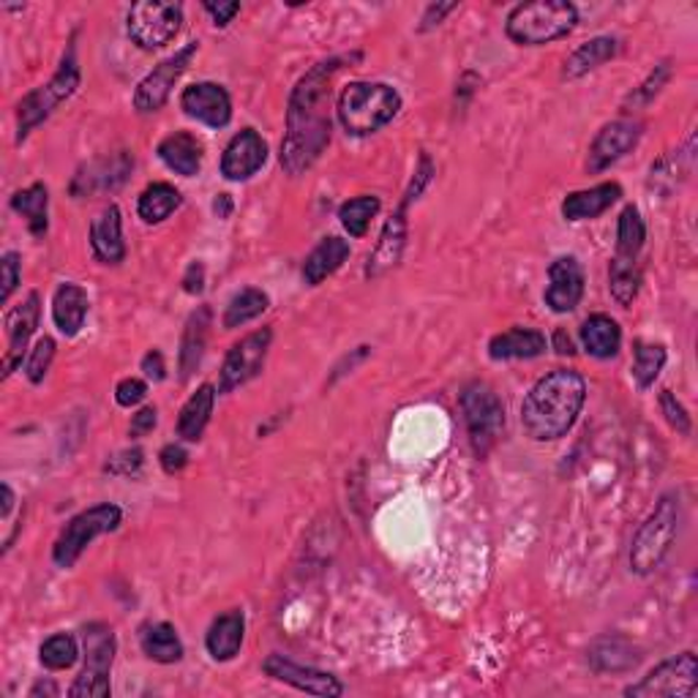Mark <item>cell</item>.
<instances>
[{
	"label": "cell",
	"instance_id": "obj_59",
	"mask_svg": "<svg viewBox=\"0 0 698 698\" xmlns=\"http://www.w3.org/2000/svg\"><path fill=\"white\" fill-rule=\"evenodd\" d=\"M42 694H47V696H58V688H55V685H44V683H38L36 688L31 690V698H36V696H42Z\"/></svg>",
	"mask_w": 698,
	"mask_h": 698
},
{
	"label": "cell",
	"instance_id": "obj_39",
	"mask_svg": "<svg viewBox=\"0 0 698 698\" xmlns=\"http://www.w3.org/2000/svg\"><path fill=\"white\" fill-rule=\"evenodd\" d=\"M644 240H646L644 219H641L636 205H628V208L619 214V221H617V256H622V260H636L639 251L644 249Z\"/></svg>",
	"mask_w": 698,
	"mask_h": 698
},
{
	"label": "cell",
	"instance_id": "obj_33",
	"mask_svg": "<svg viewBox=\"0 0 698 698\" xmlns=\"http://www.w3.org/2000/svg\"><path fill=\"white\" fill-rule=\"evenodd\" d=\"M11 208L27 221V230L36 238H44L49 230V192L44 183H31L11 197Z\"/></svg>",
	"mask_w": 698,
	"mask_h": 698
},
{
	"label": "cell",
	"instance_id": "obj_23",
	"mask_svg": "<svg viewBox=\"0 0 698 698\" xmlns=\"http://www.w3.org/2000/svg\"><path fill=\"white\" fill-rule=\"evenodd\" d=\"M243 636H245L243 611H240V608L225 611L221 617H216L214 622H210L208 636H205L208 655L214 657L216 663L232 661V657L240 652V646H243Z\"/></svg>",
	"mask_w": 698,
	"mask_h": 698
},
{
	"label": "cell",
	"instance_id": "obj_50",
	"mask_svg": "<svg viewBox=\"0 0 698 698\" xmlns=\"http://www.w3.org/2000/svg\"><path fill=\"white\" fill-rule=\"evenodd\" d=\"M139 467H142V450H123V454H117L115 459H110L107 465V472L113 474H134L139 472Z\"/></svg>",
	"mask_w": 698,
	"mask_h": 698
},
{
	"label": "cell",
	"instance_id": "obj_16",
	"mask_svg": "<svg viewBox=\"0 0 698 698\" xmlns=\"http://www.w3.org/2000/svg\"><path fill=\"white\" fill-rule=\"evenodd\" d=\"M641 134H644V126L639 121H630V117L606 123L590 145V172H603L617 164L619 159H625L639 145Z\"/></svg>",
	"mask_w": 698,
	"mask_h": 698
},
{
	"label": "cell",
	"instance_id": "obj_36",
	"mask_svg": "<svg viewBox=\"0 0 698 698\" xmlns=\"http://www.w3.org/2000/svg\"><path fill=\"white\" fill-rule=\"evenodd\" d=\"M608 289H611V298L617 300L622 309H630L641 289V271L636 265V260H622V256H614L611 265H608Z\"/></svg>",
	"mask_w": 698,
	"mask_h": 698
},
{
	"label": "cell",
	"instance_id": "obj_28",
	"mask_svg": "<svg viewBox=\"0 0 698 698\" xmlns=\"http://www.w3.org/2000/svg\"><path fill=\"white\" fill-rule=\"evenodd\" d=\"M350 254H352V249H350L347 240L336 238V234H331V238H322L320 243L314 245V251L306 256L304 282L309 284V287H317V284L325 282L328 276H333V273H336L339 267H342L344 262L350 260Z\"/></svg>",
	"mask_w": 698,
	"mask_h": 698
},
{
	"label": "cell",
	"instance_id": "obj_43",
	"mask_svg": "<svg viewBox=\"0 0 698 698\" xmlns=\"http://www.w3.org/2000/svg\"><path fill=\"white\" fill-rule=\"evenodd\" d=\"M694 153V139L688 142V148H685V153L679 150V153H672V156H663L657 164H652L650 170V188H657V192L668 194L674 186H677V175H688V170H679V161L685 159V156Z\"/></svg>",
	"mask_w": 698,
	"mask_h": 698
},
{
	"label": "cell",
	"instance_id": "obj_25",
	"mask_svg": "<svg viewBox=\"0 0 698 698\" xmlns=\"http://www.w3.org/2000/svg\"><path fill=\"white\" fill-rule=\"evenodd\" d=\"M622 197V186L619 183H600V186L584 188V192H573L562 199V216L568 221H590L606 214L617 199Z\"/></svg>",
	"mask_w": 698,
	"mask_h": 698
},
{
	"label": "cell",
	"instance_id": "obj_56",
	"mask_svg": "<svg viewBox=\"0 0 698 698\" xmlns=\"http://www.w3.org/2000/svg\"><path fill=\"white\" fill-rule=\"evenodd\" d=\"M551 344H554V350L560 352V355H576V347H573V339L568 336L565 328H557L554 336H551Z\"/></svg>",
	"mask_w": 698,
	"mask_h": 698
},
{
	"label": "cell",
	"instance_id": "obj_53",
	"mask_svg": "<svg viewBox=\"0 0 698 698\" xmlns=\"http://www.w3.org/2000/svg\"><path fill=\"white\" fill-rule=\"evenodd\" d=\"M183 289L188 295H199L205 289V265L203 262H192L183 273Z\"/></svg>",
	"mask_w": 698,
	"mask_h": 698
},
{
	"label": "cell",
	"instance_id": "obj_26",
	"mask_svg": "<svg viewBox=\"0 0 698 698\" xmlns=\"http://www.w3.org/2000/svg\"><path fill=\"white\" fill-rule=\"evenodd\" d=\"M159 159L175 175L194 178L203 170V142L188 131H175L159 142Z\"/></svg>",
	"mask_w": 698,
	"mask_h": 698
},
{
	"label": "cell",
	"instance_id": "obj_21",
	"mask_svg": "<svg viewBox=\"0 0 698 698\" xmlns=\"http://www.w3.org/2000/svg\"><path fill=\"white\" fill-rule=\"evenodd\" d=\"M91 249L102 265H121L126 260L123 219L117 205H107L91 225Z\"/></svg>",
	"mask_w": 698,
	"mask_h": 698
},
{
	"label": "cell",
	"instance_id": "obj_2",
	"mask_svg": "<svg viewBox=\"0 0 698 698\" xmlns=\"http://www.w3.org/2000/svg\"><path fill=\"white\" fill-rule=\"evenodd\" d=\"M586 382L579 371L557 368L533 385L522 404V426L538 443L562 439L584 410Z\"/></svg>",
	"mask_w": 698,
	"mask_h": 698
},
{
	"label": "cell",
	"instance_id": "obj_31",
	"mask_svg": "<svg viewBox=\"0 0 698 698\" xmlns=\"http://www.w3.org/2000/svg\"><path fill=\"white\" fill-rule=\"evenodd\" d=\"M139 646L145 655L156 663H181L183 661V641L170 622H150L139 630Z\"/></svg>",
	"mask_w": 698,
	"mask_h": 698
},
{
	"label": "cell",
	"instance_id": "obj_46",
	"mask_svg": "<svg viewBox=\"0 0 698 698\" xmlns=\"http://www.w3.org/2000/svg\"><path fill=\"white\" fill-rule=\"evenodd\" d=\"M661 412L666 415L668 426H672L674 432L685 434V437H688L690 428H694L690 426V415H688V410L683 407V401H679L677 396L672 393V390H663L661 393Z\"/></svg>",
	"mask_w": 698,
	"mask_h": 698
},
{
	"label": "cell",
	"instance_id": "obj_55",
	"mask_svg": "<svg viewBox=\"0 0 698 698\" xmlns=\"http://www.w3.org/2000/svg\"><path fill=\"white\" fill-rule=\"evenodd\" d=\"M456 9V3H439V5H428L426 14H423V31H428V27L439 25V22L445 20V14H450V11Z\"/></svg>",
	"mask_w": 698,
	"mask_h": 698
},
{
	"label": "cell",
	"instance_id": "obj_51",
	"mask_svg": "<svg viewBox=\"0 0 698 698\" xmlns=\"http://www.w3.org/2000/svg\"><path fill=\"white\" fill-rule=\"evenodd\" d=\"M156 423H159V415H156V407H145V410H139L137 415L131 417V437H145V434H150L156 428Z\"/></svg>",
	"mask_w": 698,
	"mask_h": 698
},
{
	"label": "cell",
	"instance_id": "obj_29",
	"mask_svg": "<svg viewBox=\"0 0 698 698\" xmlns=\"http://www.w3.org/2000/svg\"><path fill=\"white\" fill-rule=\"evenodd\" d=\"M216 393H219V390L210 382H205L199 385L197 393L188 396L181 415H178V437L186 439V443H197V439L203 437L205 428H208L210 423V415H214Z\"/></svg>",
	"mask_w": 698,
	"mask_h": 698
},
{
	"label": "cell",
	"instance_id": "obj_54",
	"mask_svg": "<svg viewBox=\"0 0 698 698\" xmlns=\"http://www.w3.org/2000/svg\"><path fill=\"white\" fill-rule=\"evenodd\" d=\"M205 11H208L210 16H214V22L219 27H227L230 22L234 20V14L240 11V3H205Z\"/></svg>",
	"mask_w": 698,
	"mask_h": 698
},
{
	"label": "cell",
	"instance_id": "obj_24",
	"mask_svg": "<svg viewBox=\"0 0 698 698\" xmlns=\"http://www.w3.org/2000/svg\"><path fill=\"white\" fill-rule=\"evenodd\" d=\"M91 298L85 289L75 282H64L53 295V320L64 336H77L85 325Z\"/></svg>",
	"mask_w": 698,
	"mask_h": 698
},
{
	"label": "cell",
	"instance_id": "obj_57",
	"mask_svg": "<svg viewBox=\"0 0 698 698\" xmlns=\"http://www.w3.org/2000/svg\"><path fill=\"white\" fill-rule=\"evenodd\" d=\"M11 507H14V491L9 483H3V518H9Z\"/></svg>",
	"mask_w": 698,
	"mask_h": 698
},
{
	"label": "cell",
	"instance_id": "obj_30",
	"mask_svg": "<svg viewBox=\"0 0 698 698\" xmlns=\"http://www.w3.org/2000/svg\"><path fill=\"white\" fill-rule=\"evenodd\" d=\"M619 53V38L614 36H597L584 42L582 47L573 49L571 58L565 60V69H562V77L565 80H579V77L590 75V71L600 69L603 64H608L611 58H617Z\"/></svg>",
	"mask_w": 698,
	"mask_h": 698
},
{
	"label": "cell",
	"instance_id": "obj_52",
	"mask_svg": "<svg viewBox=\"0 0 698 698\" xmlns=\"http://www.w3.org/2000/svg\"><path fill=\"white\" fill-rule=\"evenodd\" d=\"M142 371H145V377L153 379V382H161V379L167 377L164 355H161L159 350H150L148 355L142 357Z\"/></svg>",
	"mask_w": 698,
	"mask_h": 698
},
{
	"label": "cell",
	"instance_id": "obj_32",
	"mask_svg": "<svg viewBox=\"0 0 698 698\" xmlns=\"http://www.w3.org/2000/svg\"><path fill=\"white\" fill-rule=\"evenodd\" d=\"M582 344L592 357L606 361V357H614L622 347V328L608 314L586 317L582 325Z\"/></svg>",
	"mask_w": 698,
	"mask_h": 698
},
{
	"label": "cell",
	"instance_id": "obj_49",
	"mask_svg": "<svg viewBox=\"0 0 698 698\" xmlns=\"http://www.w3.org/2000/svg\"><path fill=\"white\" fill-rule=\"evenodd\" d=\"M159 461H161V469H164L167 474H175V472H181V469L188 465V454H186V448H183V445L170 443V445H164V448H161Z\"/></svg>",
	"mask_w": 698,
	"mask_h": 698
},
{
	"label": "cell",
	"instance_id": "obj_35",
	"mask_svg": "<svg viewBox=\"0 0 698 698\" xmlns=\"http://www.w3.org/2000/svg\"><path fill=\"white\" fill-rule=\"evenodd\" d=\"M181 205L183 197L172 183H150V186L139 194L137 214L145 225H161V221L170 219Z\"/></svg>",
	"mask_w": 698,
	"mask_h": 698
},
{
	"label": "cell",
	"instance_id": "obj_41",
	"mask_svg": "<svg viewBox=\"0 0 698 698\" xmlns=\"http://www.w3.org/2000/svg\"><path fill=\"white\" fill-rule=\"evenodd\" d=\"M668 355L666 347L661 344H646V342H633V377L636 385L641 390H646L650 385H655V379L661 377L663 366H666Z\"/></svg>",
	"mask_w": 698,
	"mask_h": 698
},
{
	"label": "cell",
	"instance_id": "obj_15",
	"mask_svg": "<svg viewBox=\"0 0 698 698\" xmlns=\"http://www.w3.org/2000/svg\"><path fill=\"white\" fill-rule=\"evenodd\" d=\"M262 672L271 679H276V683L289 685V688L295 690H304V694L309 696L339 698L344 694V685L339 683V677L320 672V668L300 666V663L287 661L284 655H267L265 663H262Z\"/></svg>",
	"mask_w": 698,
	"mask_h": 698
},
{
	"label": "cell",
	"instance_id": "obj_8",
	"mask_svg": "<svg viewBox=\"0 0 698 698\" xmlns=\"http://www.w3.org/2000/svg\"><path fill=\"white\" fill-rule=\"evenodd\" d=\"M85 641V668L77 677V683L69 688L71 698H104L113 694L110 685V672L117 652V641L110 625L91 622L82 630Z\"/></svg>",
	"mask_w": 698,
	"mask_h": 698
},
{
	"label": "cell",
	"instance_id": "obj_45",
	"mask_svg": "<svg viewBox=\"0 0 698 698\" xmlns=\"http://www.w3.org/2000/svg\"><path fill=\"white\" fill-rule=\"evenodd\" d=\"M55 350H58V347H55V339H49V336L38 339L36 347L31 350L25 374H27V379H31L33 385H38L44 377H47L49 366H53V361H55Z\"/></svg>",
	"mask_w": 698,
	"mask_h": 698
},
{
	"label": "cell",
	"instance_id": "obj_48",
	"mask_svg": "<svg viewBox=\"0 0 698 698\" xmlns=\"http://www.w3.org/2000/svg\"><path fill=\"white\" fill-rule=\"evenodd\" d=\"M145 396H148V385L137 377L121 379L115 388V401L121 407H137L139 401H145Z\"/></svg>",
	"mask_w": 698,
	"mask_h": 698
},
{
	"label": "cell",
	"instance_id": "obj_12",
	"mask_svg": "<svg viewBox=\"0 0 698 698\" xmlns=\"http://www.w3.org/2000/svg\"><path fill=\"white\" fill-rule=\"evenodd\" d=\"M432 175H434V164L432 159L423 153L421 167L415 170V181H412L410 192L404 194V203H401V208L390 216L377 249H374V254L368 256V267H366L368 276H379V273L388 271V267H393L396 262L401 260V251H404V240H407V208H410V205L417 199V194L426 188V183L432 181Z\"/></svg>",
	"mask_w": 698,
	"mask_h": 698
},
{
	"label": "cell",
	"instance_id": "obj_9",
	"mask_svg": "<svg viewBox=\"0 0 698 698\" xmlns=\"http://www.w3.org/2000/svg\"><path fill=\"white\" fill-rule=\"evenodd\" d=\"M459 401L461 412H465L469 443H472L474 454L485 456L496 445L502 428H505V407H502V399L485 382H469L461 390Z\"/></svg>",
	"mask_w": 698,
	"mask_h": 698
},
{
	"label": "cell",
	"instance_id": "obj_20",
	"mask_svg": "<svg viewBox=\"0 0 698 698\" xmlns=\"http://www.w3.org/2000/svg\"><path fill=\"white\" fill-rule=\"evenodd\" d=\"M267 145L254 128H243L227 142L225 156H221V175L227 181H249L251 175L265 167Z\"/></svg>",
	"mask_w": 698,
	"mask_h": 698
},
{
	"label": "cell",
	"instance_id": "obj_6",
	"mask_svg": "<svg viewBox=\"0 0 698 698\" xmlns=\"http://www.w3.org/2000/svg\"><path fill=\"white\" fill-rule=\"evenodd\" d=\"M679 533V496L663 494L655 511L646 516L639 533L633 535L630 543V571L646 576V573L657 571L666 554L672 551L674 540Z\"/></svg>",
	"mask_w": 698,
	"mask_h": 698
},
{
	"label": "cell",
	"instance_id": "obj_3",
	"mask_svg": "<svg viewBox=\"0 0 698 698\" xmlns=\"http://www.w3.org/2000/svg\"><path fill=\"white\" fill-rule=\"evenodd\" d=\"M579 9L568 0H533L518 3L507 14V38L522 47H543V44L565 38L576 27Z\"/></svg>",
	"mask_w": 698,
	"mask_h": 698
},
{
	"label": "cell",
	"instance_id": "obj_38",
	"mask_svg": "<svg viewBox=\"0 0 698 698\" xmlns=\"http://www.w3.org/2000/svg\"><path fill=\"white\" fill-rule=\"evenodd\" d=\"M267 306H271L267 293H262V289H256V287L240 289L230 304H227L225 328L227 331H232V328H240V325H245V322L256 320L260 314H265Z\"/></svg>",
	"mask_w": 698,
	"mask_h": 698
},
{
	"label": "cell",
	"instance_id": "obj_58",
	"mask_svg": "<svg viewBox=\"0 0 698 698\" xmlns=\"http://www.w3.org/2000/svg\"><path fill=\"white\" fill-rule=\"evenodd\" d=\"M214 208L219 216H230V194H221V197L216 199Z\"/></svg>",
	"mask_w": 698,
	"mask_h": 698
},
{
	"label": "cell",
	"instance_id": "obj_1",
	"mask_svg": "<svg viewBox=\"0 0 698 698\" xmlns=\"http://www.w3.org/2000/svg\"><path fill=\"white\" fill-rule=\"evenodd\" d=\"M361 55H336L306 71L293 88L287 110V134L282 142V167L289 175L309 170L331 142L333 77Z\"/></svg>",
	"mask_w": 698,
	"mask_h": 698
},
{
	"label": "cell",
	"instance_id": "obj_4",
	"mask_svg": "<svg viewBox=\"0 0 698 698\" xmlns=\"http://www.w3.org/2000/svg\"><path fill=\"white\" fill-rule=\"evenodd\" d=\"M401 110V96L393 85L385 82H350L342 91L336 113L347 134L368 137L388 126Z\"/></svg>",
	"mask_w": 698,
	"mask_h": 698
},
{
	"label": "cell",
	"instance_id": "obj_19",
	"mask_svg": "<svg viewBox=\"0 0 698 698\" xmlns=\"http://www.w3.org/2000/svg\"><path fill=\"white\" fill-rule=\"evenodd\" d=\"M183 113L210 128H225L232 121V99L225 85L194 82L181 93Z\"/></svg>",
	"mask_w": 698,
	"mask_h": 698
},
{
	"label": "cell",
	"instance_id": "obj_42",
	"mask_svg": "<svg viewBox=\"0 0 698 698\" xmlns=\"http://www.w3.org/2000/svg\"><path fill=\"white\" fill-rule=\"evenodd\" d=\"M38 657H42V666L49 668V672H66V668H71L77 663L80 650H77L75 636L55 633L44 641L42 650H38Z\"/></svg>",
	"mask_w": 698,
	"mask_h": 698
},
{
	"label": "cell",
	"instance_id": "obj_14",
	"mask_svg": "<svg viewBox=\"0 0 698 698\" xmlns=\"http://www.w3.org/2000/svg\"><path fill=\"white\" fill-rule=\"evenodd\" d=\"M271 328H260V331L249 333V336H243L240 342H234L232 350L227 352L225 366H221L219 393H232V390L243 388L245 382L260 377L262 368H265V357L267 350H271Z\"/></svg>",
	"mask_w": 698,
	"mask_h": 698
},
{
	"label": "cell",
	"instance_id": "obj_34",
	"mask_svg": "<svg viewBox=\"0 0 698 698\" xmlns=\"http://www.w3.org/2000/svg\"><path fill=\"white\" fill-rule=\"evenodd\" d=\"M590 663L595 672L606 674H617V672H628L639 663V655H636L633 644L619 636H606V639H597L590 650Z\"/></svg>",
	"mask_w": 698,
	"mask_h": 698
},
{
	"label": "cell",
	"instance_id": "obj_37",
	"mask_svg": "<svg viewBox=\"0 0 698 698\" xmlns=\"http://www.w3.org/2000/svg\"><path fill=\"white\" fill-rule=\"evenodd\" d=\"M93 167L99 170V175H85V172H80V175L75 178V183H71V192H75L77 197H80V194L96 192V188H113L117 186V183H123L131 161H128L126 153H121L115 156L113 161L104 159V161H96Z\"/></svg>",
	"mask_w": 698,
	"mask_h": 698
},
{
	"label": "cell",
	"instance_id": "obj_7",
	"mask_svg": "<svg viewBox=\"0 0 698 698\" xmlns=\"http://www.w3.org/2000/svg\"><path fill=\"white\" fill-rule=\"evenodd\" d=\"M123 522V511L113 502H102V505H93L88 511L77 513L69 524L64 527V533L58 535L53 546V562L58 568H75L77 560L85 554L88 546L99 538V535L115 533Z\"/></svg>",
	"mask_w": 698,
	"mask_h": 698
},
{
	"label": "cell",
	"instance_id": "obj_13",
	"mask_svg": "<svg viewBox=\"0 0 698 698\" xmlns=\"http://www.w3.org/2000/svg\"><path fill=\"white\" fill-rule=\"evenodd\" d=\"M197 49H199L197 42H188L186 47L178 49L175 55L161 60V64L156 66V69L150 71L142 82H139L137 91H134V110L142 115L159 113V110L170 102L172 88H175L178 80L186 75L188 64H192V58L197 55Z\"/></svg>",
	"mask_w": 698,
	"mask_h": 698
},
{
	"label": "cell",
	"instance_id": "obj_18",
	"mask_svg": "<svg viewBox=\"0 0 698 698\" xmlns=\"http://www.w3.org/2000/svg\"><path fill=\"white\" fill-rule=\"evenodd\" d=\"M584 287V267L579 265L576 256H557L549 267V287L543 293L546 306L557 314H568L582 304Z\"/></svg>",
	"mask_w": 698,
	"mask_h": 698
},
{
	"label": "cell",
	"instance_id": "obj_17",
	"mask_svg": "<svg viewBox=\"0 0 698 698\" xmlns=\"http://www.w3.org/2000/svg\"><path fill=\"white\" fill-rule=\"evenodd\" d=\"M38 320H42V298L38 293H31L25 300H22L16 309H11L5 314V336H9V350L3 355V366H0V377L9 379L14 374V368L22 363V355H25L27 342L36 333Z\"/></svg>",
	"mask_w": 698,
	"mask_h": 698
},
{
	"label": "cell",
	"instance_id": "obj_22",
	"mask_svg": "<svg viewBox=\"0 0 698 698\" xmlns=\"http://www.w3.org/2000/svg\"><path fill=\"white\" fill-rule=\"evenodd\" d=\"M210 325H214V311H210V306H199L197 311H192L186 328H183L181 355H178V371H181L183 382H186V379L197 371L199 363H203L205 347H208Z\"/></svg>",
	"mask_w": 698,
	"mask_h": 698
},
{
	"label": "cell",
	"instance_id": "obj_44",
	"mask_svg": "<svg viewBox=\"0 0 698 698\" xmlns=\"http://www.w3.org/2000/svg\"><path fill=\"white\" fill-rule=\"evenodd\" d=\"M672 80V64L668 60H663V64H657L655 69L650 71V77H646L644 82H641L639 88H636L633 93H630L628 99H625V110H641L646 107V104L652 102V99L657 96V93L663 91V85Z\"/></svg>",
	"mask_w": 698,
	"mask_h": 698
},
{
	"label": "cell",
	"instance_id": "obj_47",
	"mask_svg": "<svg viewBox=\"0 0 698 698\" xmlns=\"http://www.w3.org/2000/svg\"><path fill=\"white\" fill-rule=\"evenodd\" d=\"M0 273H3V289H0V304H9V298L14 295L16 284L22 276V262L16 251H5L3 260H0Z\"/></svg>",
	"mask_w": 698,
	"mask_h": 698
},
{
	"label": "cell",
	"instance_id": "obj_27",
	"mask_svg": "<svg viewBox=\"0 0 698 698\" xmlns=\"http://www.w3.org/2000/svg\"><path fill=\"white\" fill-rule=\"evenodd\" d=\"M546 352V336L535 328H511L489 342L491 361H529Z\"/></svg>",
	"mask_w": 698,
	"mask_h": 698
},
{
	"label": "cell",
	"instance_id": "obj_11",
	"mask_svg": "<svg viewBox=\"0 0 698 698\" xmlns=\"http://www.w3.org/2000/svg\"><path fill=\"white\" fill-rule=\"evenodd\" d=\"M698 690V657L696 652H683L657 663L641 683L625 688L630 698H694Z\"/></svg>",
	"mask_w": 698,
	"mask_h": 698
},
{
	"label": "cell",
	"instance_id": "obj_5",
	"mask_svg": "<svg viewBox=\"0 0 698 698\" xmlns=\"http://www.w3.org/2000/svg\"><path fill=\"white\" fill-rule=\"evenodd\" d=\"M82 82V71H80V60H77V49L75 44L69 47V53L60 60L58 71L53 75V80L47 85L33 88L31 93L22 96V102L16 104V142H25L27 134L36 126H42L55 110L64 102H69L77 93Z\"/></svg>",
	"mask_w": 698,
	"mask_h": 698
},
{
	"label": "cell",
	"instance_id": "obj_40",
	"mask_svg": "<svg viewBox=\"0 0 698 698\" xmlns=\"http://www.w3.org/2000/svg\"><path fill=\"white\" fill-rule=\"evenodd\" d=\"M379 208H382L379 197H374V194H361V197L347 199V203L339 208V219H342V227L352 238H363V234L368 232L371 219H377Z\"/></svg>",
	"mask_w": 698,
	"mask_h": 698
},
{
	"label": "cell",
	"instance_id": "obj_10",
	"mask_svg": "<svg viewBox=\"0 0 698 698\" xmlns=\"http://www.w3.org/2000/svg\"><path fill=\"white\" fill-rule=\"evenodd\" d=\"M183 5L164 3V0H142L134 3L126 14L128 38L139 49L167 47L181 33Z\"/></svg>",
	"mask_w": 698,
	"mask_h": 698
}]
</instances>
